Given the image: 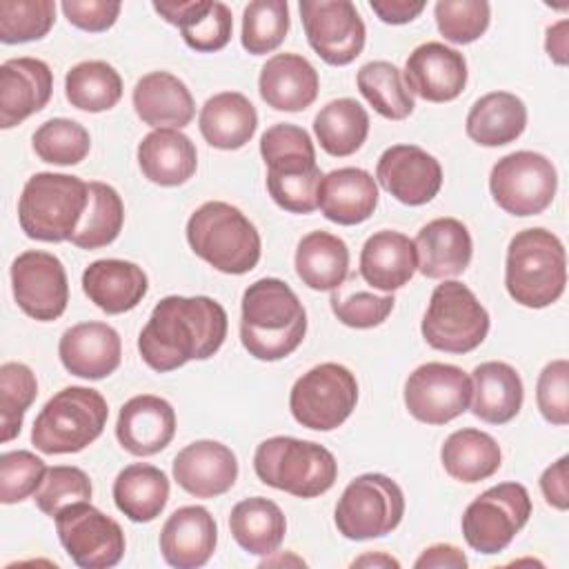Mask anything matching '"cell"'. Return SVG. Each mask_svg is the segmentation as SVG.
I'll return each instance as SVG.
<instances>
[{
	"mask_svg": "<svg viewBox=\"0 0 569 569\" xmlns=\"http://www.w3.org/2000/svg\"><path fill=\"white\" fill-rule=\"evenodd\" d=\"M64 96L80 111H109L122 98V78L104 60H84L67 71Z\"/></svg>",
	"mask_w": 569,
	"mask_h": 569,
	"instance_id": "obj_40",
	"label": "cell"
},
{
	"mask_svg": "<svg viewBox=\"0 0 569 569\" xmlns=\"http://www.w3.org/2000/svg\"><path fill=\"white\" fill-rule=\"evenodd\" d=\"M405 82L411 96L427 102L456 100L467 87V60L442 42L418 44L405 62Z\"/></svg>",
	"mask_w": 569,
	"mask_h": 569,
	"instance_id": "obj_18",
	"label": "cell"
},
{
	"mask_svg": "<svg viewBox=\"0 0 569 569\" xmlns=\"http://www.w3.org/2000/svg\"><path fill=\"white\" fill-rule=\"evenodd\" d=\"M31 147L42 162L69 167L89 156L91 138L80 122L69 118H51L33 131Z\"/></svg>",
	"mask_w": 569,
	"mask_h": 569,
	"instance_id": "obj_45",
	"label": "cell"
},
{
	"mask_svg": "<svg viewBox=\"0 0 569 569\" xmlns=\"http://www.w3.org/2000/svg\"><path fill=\"white\" fill-rule=\"evenodd\" d=\"M218 527L209 509L187 505L176 509L160 531V551L167 565L176 569H198L216 551Z\"/></svg>",
	"mask_w": 569,
	"mask_h": 569,
	"instance_id": "obj_23",
	"label": "cell"
},
{
	"mask_svg": "<svg viewBox=\"0 0 569 569\" xmlns=\"http://www.w3.org/2000/svg\"><path fill=\"white\" fill-rule=\"evenodd\" d=\"M376 180L398 202L420 207L438 196L442 167L431 153L416 144H393L378 158Z\"/></svg>",
	"mask_w": 569,
	"mask_h": 569,
	"instance_id": "obj_17",
	"label": "cell"
},
{
	"mask_svg": "<svg viewBox=\"0 0 569 569\" xmlns=\"http://www.w3.org/2000/svg\"><path fill=\"white\" fill-rule=\"evenodd\" d=\"M322 171L311 167L293 173H267V191L271 200L289 213H311L318 209V189Z\"/></svg>",
	"mask_w": 569,
	"mask_h": 569,
	"instance_id": "obj_52",
	"label": "cell"
},
{
	"mask_svg": "<svg viewBox=\"0 0 569 569\" xmlns=\"http://www.w3.org/2000/svg\"><path fill=\"white\" fill-rule=\"evenodd\" d=\"M198 127L207 144L222 151H233L253 138L258 129V113L249 98L240 91H222L202 104Z\"/></svg>",
	"mask_w": 569,
	"mask_h": 569,
	"instance_id": "obj_33",
	"label": "cell"
},
{
	"mask_svg": "<svg viewBox=\"0 0 569 569\" xmlns=\"http://www.w3.org/2000/svg\"><path fill=\"white\" fill-rule=\"evenodd\" d=\"M187 242L198 258L229 276L249 273L262 251L253 222L222 200H209L189 216Z\"/></svg>",
	"mask_w": 569,
	"mask_h": 569,
	"instance_id": "obj_4",
	"label": "cell"
},
{
	"mask_svg": "<svg viewBox=\"0 0 569 569\" xmlns=\"http://www.w3.org/2000/svg\"><path fill=\"white\" fill-rule=\"evenodd\" d=\"M38 396L36 373L22 362H4L0 367V440H13L20 429L27 409Z\"/></svg>",
	"mask_w": 569,
	"mask_h": 569,
	"instance_id": "obj_46",
	"label": "cell"
},
{
	"mask_svg": "<svg viewBox=\"0 0 569 569\" xmlns=\"http://www.w3.org/2000/svg\"><path fill=\"white\" fill-rule=\"evenodd\" d=\"M351 567H380V569H387V567H400V562L396 560V558H391V556H387V553H382V551H376V553H365V556H360V558H356L353 562H351Z\"/></svg>",
	"mask_w": 569,
	"mask_h": 569,
	"instance_id": "obj_59",
	"label": "cell"
},
{
	"mask_svg": "<svg viewBox=\"0 0 569 569\" xmlns=\"http://www.w3.org/2000/svg\"><path fill=\"white\" fill-rule=\"evenodd\" d=\"M224 307L209 296L162 298L138 336L144 365L158 373L173 371L189 360L211 358L227 338Z\"/></svg>",
	"mask_w": 569,
	"mask_h": 569,
	"instance_id": "obj_1",
	"label": "cell"
},
{
	"mask_svg": "<svg viewBox=\"0 0 569 569\" xmlns=\"http://www.w3.org/2000/svg\"><path fill=\"white\" fill-rule=\"evenodd\" d=\"M420 331L431 349L469 353L485 342L489 333V313L467 284L445 280L429 298Z\"/></svg>",
	"mask_w": 569,
	"mask_h": 569,
	"instance_id": "obj_8",
	"label": "cell"
},
{
	"mask_svg": "<svg viewBox=\"0 0 569 569\" xmlns=\"http://www.w3.org/2000/svg\"><path fill=\"white\" fill-rule=\"evenodd\" d=\"M58 356L69 373L84 380H102L120 367L122 342L107 322H80L60 336Z\"/></svg>",
	"mask_w": 569,
	"mask_h": 569,
	"instance_id": "obj_20",
	"label": "cell"
},
{
	"mask_svg": "<svg viewBox=\"0 0 569 569\" xmlns=\"http://www.w3.org/2000/svg\"><path fill=\"white\" fill-rule=\"evenodd\" d=\"M558 173L553 162L538 151H513L502 156L489 173L493 202L518 218L542 213L556 196Z\"/></svg>",
	"mask_w": 569,
	"mask_h": 569,
	"instance_id": "obj_12",
	"label": "cell"
},
{
	"mask_svg": "<svg viewBox=\"0 0 569 569\" xmlns=\"http://www.w3.org/2000/svg\"><path fill=\"white\" fill-rule=\"evenodd\" d=\"M358 89L365 100L387 120H405L413 111V96L402 71L387 60H371L358 69Z\"/></svg>",
	"mask_w": 569,
	"mask_h": 569,
	"instance_id": "obj_42",
	"label": "cell"
},
{
	"mask_svg": "<svg viewBox=\"0 0 569 569\" xmlns=\"http://www.w3.org/2000/svg\"><path fill=\"white\" fill-rule=\"evenodd\" d=\"M176 436L173 407L153 393H140L129 398L116 422V438L131 456L160 453Z\"/></svg>",
	"mask_w": 569,
	"mask_h": 569,
	"instance_id": "obj_22",
	"label": "cell"
},
{
	"mask_svg": "<svg viewBox=\"0 0 569 569\" xmlns=\"http://www.w3.org/2000/svg\"><path fill=\"white\" fill-rule=\"evenodd\" d=\"M124 224V204L120 193L100 180L89 182V202L84 216L71 236L78 249H100L111 244Z\"/></svg>",
	"mask_w": 569,
	"mask_h": 569,
	"instance_id": "obj_41",
	"label": "cell"
},
{
	"mask_svg": "<svg viewBox=\"0 0 569 569\" xmlns=\"http://www.w3.org/2000/svg\"><path fill=\"white\" fill-rule=\"evenodd\" d=\"M331 311L333 316L351 327V329H371L387 320V316L393 311V293L376 296L373 291L353 289L349 284H340L331 291Z\"/></svg>",
	"mask_w": 569,
	"mask_h": 569,
	"instance_id": "obj_49",
	"label": "cell"
},
{
	"mask_svg": "<svg viewBox=\"0 0 569 569\" xmlns=\"http://www.w3.org/2000/svg\"><path fill=\"white\" fill-rule=\"evenodd\" d=\"M418 271L425 278L440 280L460 276L473 253V242L469 229L456 218H436L427 222L416 240Z\"/></svg>",
	"mask_w": 569,
	"mask_h": 569,
	"instance_id": "obj_26",
	"label": "cell"
},
{
	"mask_svg": "<svg viewBox=\"0 0 569 569\" xmlns=\"http://www.w3.org/2000/svg\"><path fill=\"white\" fill-rule=\"evenodd\" d=\"M153 9L173 27L180 29L189 49L213 53L227 47L233 31V16L218 0H162Z\"/></svg>",
	"mask_w": 569,
	"mask_h": 569,
	"instance_id": "obj_24",
	"label": "cell"
},
{
	"mask_svg": "<svg viewBox=\"0 0 569 569\" xmlns=\"http://www.w3.org/2000/svg\"><path fill=\"white\" fill-rule=\"evenodd\" d=\"M169 500V478L162 469L133 462L113 480V502L131 522L156 520Z\"/></svg>",
	"mask_w": 569,
	"mask_h": 569,
	"instance_id": "obj_37",
	"label": "cell"
},
{
	"mask_svg": "<svg viewBox=\"0 0 569 569\" xmlns=\"http://www.w3.org/2000/svg\"><path fill=\"white\" fill-rule=\"evenodd\" d=\"M471 376L449 362H425L405 382V407L425 425H447L471 405Z\"/></svg>",
	"mask_w": 569,
	"mask_h": 569,
	"instance_id": "obj_14",
	"label": "cell"
},
{
	"mask_svg": "<svg viewBox=\"0 0 569 569\" xmlns=\"http://www.w3.org/2000/svg\"><path fill=\"white\" fill-rule=\"evenodd\" d=\"M107 418L109 405L98 389L64 387L36 416L31 445L49 456L78 453L102 433Z\"/></svg>",
	"mask_w": 569,
	"mask_h": 569,
	"instance_id": "obj_7",
	"label": "cell"
},
{
	"mask_svg": "<svg viewBox=\"0 0 569 569\" xmlns=\"http://www.w3.org/2000/svg\"><path fill=\"white\" fill-rule=\"evenodd\" d=\"M313 133L329 156L347 158L365 144L369 136V113L353 98L331 100L316 113Z\"/></svg>",
	"mask_w": 569,
	"mask_h": 569,
	"instance_id": "obj_39",
	"label": "cell"
},
{
	"mask_svg": "<svg viewBox=\"0 0 569 569\" xmlns=\"http://www.w3.org/2000/svg\"><path fill=\"white\" fill-rule=\"evenodd\" d=\"M56 20L53 0H2L0 2V40L20 44L44 38Z\"/></svg>",
	"mask_w": 569,
	"mask_h": 569,
	"instance_id": "obj_47",
	"label": "cell"
},
{
	"mask_svg": "<svg viewBox=\"0 0 569 569\" xmlns=\"http://www.w3.org/2000/svg\"><path fill=\"white\" fill-rule=\"evenodd\" d=\"M33 500L44 516L56 518L69 505L91 500V480L80 467L56 465L47 469V476Z\"/></svg>",
	"mask_w": 569,
	"mask_h": 569,
	"instance_id": "obj_50",
	"label": "cell"
},
{
	"mask_svg": "<svg viewBox=\"0 0 569 569\" xmlns=\"http://www.w3.org/2000/svg\"><path fill=\"white\" fill-rule=\"evenodd\" d=\"M378 207V184L360 167L333 169L320 180L318 209L336 224L351 227L371 218Z\"/></svg>",
	"mask_w": 569,
	"mask_h": 569,
	"instance_id": "obj_25",
	"label": "cell"
},
{
	"mask_svg": "<svg viewBox=\"0 0 569 569\" xmlns=\"http://www.w3.org/2000/svg\"><path fill=\"white\" fill-rule=\"evenodd\" d=\"M133 109L153 129H182L196 116L193 96L187 84L169 71H151L133 87Z\"/></svg>",
	"mask_w": 569,
	"mask_h": 569,
	"instance_id": "obj_29",
	"label": "cell"
},
{
	"mask_svg": "<svg viewBox=\"0 0 569 569\" xmlns=\"http://www.w3.org/2000/svg\"><path fill=\"white\" fill-rule=\"evenodd\" d=\"M405 516V496L385 473L353 478L336 502L333 520L347 540H371L391 533Z\"/></svg>",
	"mask_w": 569,
	"mask_h": 569,
	"instance_id": "obj_9",
	"label": "cell"
},
{
	"mask_svg": "<svg viewBox=\"0 0 569 569\" xmlns=\"http://www.w3.org/2000/svg\"><path fill=\"white\" fill-rule=\"evenodd\" d=\"M467 565V556L456 545L447 542L427 547L413 562L416 569H465Z\"/></svg>",
	"mask_w": 569,
	"mask_h": 569,
	"instance_id": "obj_56",
	"label": "cell"
},
{
	"mask_svg": "<svg viewBox=\"0 0 569 569\" xmlns=\"http://www.w3.org/2000/svg\"><path fill=\"white\" fill-rule=\"evenodd\" d=\"M53 73L40 58H9L0 64V127L11 129L51 100Z\"/></svg>",
	"mask_w": 569,
	"mask_h": 569,
	"instance_id": "obj_19",
	"label": "cell"
},
{
	"mask_svg": "<svg viewBox=\"0 0 569 569\" xmlns=\"http://www.w3.org/2000/svg\"><path fill=\"white\" fill-rule=\"evenodd\" d=\"M433 16L445 40L453 44H469L487 31L491 7L485 0H438Z\"/></svg>",
	"mask_w": 569,
	"mask_h": 569,
	"instance_id": "obj_48",
	"label": "cell"
},
{
	"mask_svg": "<svg viewBox=\"0 0 569 569\" xmlns=\"http://www.w3.org/2000/svg\"><path fill=\"white\" fill-rule=\"evenodd\" d=\"M122 4L120 2H109V0H64L62 11L64 18L89 33H100L107 31L116 24L120 16Z\"/></svg>",
	"mask_w": 569,
	"mask_h": 569,
	"instance_id": "obj_54",
	"label": "cell"
},
{
	"mask_svg": "<svg viewBox=\"0 0 569 569\" xmlns=\"http://www.w3.org/2000/svg\"><path fill=\"white\" fill-rule=\"evenodd\" d=\"M253 471L260 482L278 491L296 498H318L333 487L338 462L333 453L318 442L273 436L258 445Z\"/></svg>",
	"mask_w": 569,
	"mask_h": 569,
	"instance_id": "obj_6",
	"label": "cell"
},
{
	"mask_svg": "<svg viewBox=\"0 0 569 569\" xmlns=\"http://www.w3.org/2000/svg\"><path fill=\"white\" fill-rule=\"evenodd\" d=\"M527 127L525 102L509 91H491L478 98L467 113V136L480 147H505Z\"/></svg>",
	"mask_w": 569,
	"mask_h": 569,
	"instance_id": "obj_34",
	"label": "cell"
},
{
	"mask_svg": "<svg viewBox=\"0 0 569 569\" xmlns=\"http://www.w3.org/2000/svg\"><path fill=\"white\" fill-rule=\"evenodd\" d=\"M471 413L489 425L513 420L522 407L525 389L520 373L500 360L480 362L471 371Z\"/></svg>",
	"mask_w": 569,
	"mask_h": 569,
	"instance_id": "obj_32",
	"label": "cell"
},
{
	"mask_svg": "<svg viewBox=\"0 0 569 569\" xmlns=\"http://www.w3.org/2000/svg\"><path fill=\"white\" fill-rule=\"evenodd\" d=\"M369 7L387 24H407L422 13L425 2L422 0H371Z\"/></svg>",
	"mask_w": 569,
	"mask_h": 569,
	"instance_id": "obj_57",
	"label": "cell"
},
{
	"mask_svg": "<svg viewBox=\"0 0 569 569\" xmlns=\"http://www.w3.org/2000/svg\"><path fill=\"white\" fill-rule=\"evenodd\" d=\"M418 271L416 244L409 236L391 229L376 231L360 251V276L378 291L391 293L405 287Z\"/></svg>",
	"mask_w": 569,
	"mask_h": 569,
	"instance_id": "obj_30",
	"label": "cell"
},
{
	"mask_svg": "<svg viewBox=\"0 0 569 569\" xmlns=\"http://www.w3.org/2000/svg\"><path fill=\"white\" fill-rule=\"evenodd\" d=\"M567 284V253L556 233L542 227L518 231L507 247L505 287L529 309L553 305Z\"/></svg>",
	"mask_w": 569,
	"mask_h": 569,
	"instance_id": "obj_3",
	"label": "cell"
},
{
	"mask_svg": "<svg viewBox=\"0 0 569 569\" xmlns=\"http://www.w3.org/2000/svg\"><path fill=\"white\" fill-rule=\"evenodd\" d=\"M11 289L16 305L33 320H58L69 302L64 264L49 251H22L11 262Z\"/></svg>",
	"mask_w": 569,
	"mask_h": 569,
	"instance_id": "obj_16",
	"label": "cell"
},
{
	"mask_svg": "<svg viewBox=\"0 0 569 569\" xmlns=\"http://www.w3.org/2000/svg\"><path fill=\"white\" fill-rule=\"evenodd\" d=\"M307 333V311L280 278H260L242 293L240 342L256 360L291 356Z\"/></svg>",
	"mask_w": 569,
	"mask_h": 569,
	"instance_id": "obj_2",
	"label": "cell"
},
{
	"mask_svg": "<svg viewBox=\"0 0 569 569\" xmlns=\"http://www.w3.org/2000/svg\"><path fill=\"white\" fill-rule=\"evenodd\" d=\"M531 498L520 482H500L473 498L462 513V536L467 545L485 556L511 545L516 533L529 522Z\"/></svg>",
	"mask_w": 569,
	"mask_h": 569,
	"instance_id": "obj_11",
	"label": "cell"
},
{
	"mask_svg": "<svg viewBox=\"0 0 569 569\" xmlns=\"http://www.w3.org/2000/svg\"><path fill=\"white\" fill-rule=\"evenodd\" d=\"M173 480L196 498L222 496L238 480V458L218 440H196L176 453Z\"/></svg>",
	"mask_w": 569,
	"mask_h": 569,
	"instance_id": "obj_21",
	"label": "cell"
},
{
	"mask_svg": "<svg viewBox=\"0 0 569 569\" xmlns=\"http://www.w3.org/2000/svg\"><path fill=\"white\" fill-rule=\"evenodd\" d=\"M260 156L267 164V173H289L316 167L311 136L302 127L289 122H278L262 133Z\"/></svg>",
	"mask_w": 569,
	"mask_h": 569,
	"instance_id": "obj_43",
	"label": "cell"
},
{
	"mask_svg": "<svg viewBox=\"0 0 569 569\" xmlns=\"http://www.w3.org/2000/svg\"><path fill=\"white\" fill-rule=\"evenodd\" d=\"M296 273L313 291H333L349 276L347 242L329 231H311L296 249Z\"/></svg>",
	"mask_w": 569,
	"mask_h": 569,
	"instance_id": "obj_35",
	"label": "cell"
},
{
	"mask_svg": "<svg viewBox=\"0 0 569 569\" xmlns=\"http://www.w3.org/2000/svg\"><path fill=\"white\" fill-rule=\"evenodd\" d=\"M567 462L569 458L562 456L551 462L540 476V491L545 502L558 511H567L569 507V485H567Z\"/></svg>",
	"mask_w": 569,
	"mask_h": 569,
	"instance_id": "obj_55",
	"label": "cell"
},
{
	"mask_svg": "<svg viewBox=\"0 0 569 569\" xmlns=\"http://www.w3.org/2000/svg\"><path fill=\"white\" fill-rule=\"evenodd\" d=\"M149 280L142 267L129 260L104 258L91 262L82 273L84 296L104 313L118 316L136 309L147 296Z\"/></svg>",
	"mask_w": 569,
	"mask_h": 569,
	"instance_id": "obj_28",
	"label": "cell"
},
{
	"mask_svg": "<svg viewBox=\"0 0 569 569\" xmlns=\"http://www.w3.org/2000/svg\"><path fill=\"white\" fill-rule=\"evenodd\" d=\"M536 402L547 422L558 427L569 422V362L565 358L551 360L540 371Z\"/></svg>",
	"mask_w": 569,
	"mask_h": 569,
	"instance_id": "obj_53",
	"label": "cell"
},
{
	"mask_svg": "<svg viewBox=\"0 0 569 569\" xmlns=\"http://www.w3.org/2000/svg\"><path fill=\"white\" fill-rule=\"evenodd\" d=\"M138 164L160 187L184 184L198 169V151L180 129H153L138 144Z\"/></svg>",
	"mask_w": 569,
	"mask_h": 569,
	"instance_id": "obj_31",
	"label": "cell"
},
{
	"mask_svg": "<svg viewBox=\"0 0 569 569\" xmlns=\"http://www.w3.org/2000/svg\"><path fill=\"white\" fill-rule=\"evenodd\" d=\"M89 202V182L69 173H33L18 200V222L27 238L64 242L76 233Z\"/></svg>",
	"mask_w": 569,
	"mask_h": 569,
	"instance_id": "obj_5",
	"label": "cell"
},
{
	"mask_svg": "<svg viewBox=\"0 0 569 569\" xmlns=\"http://www.w3.org/2000/svg\"><path fill=\"white\" fill-rule=\"evenodd\" d=\"M300 18L309 47L331 67L353 62L362 49L367 29L349 0H300Z\"/></svg>",
	"mask_w": 569,
	"mask_h": 569,
	"instance_id": "obj_15",
	"label": "cell"
},
{
	"mask_svg": "<svg viewBox=\"0 0 569 569\" xmlns=\"http://www.w3.org/2000/svg\"><path fill=\"white\" fill-rule=\"evenodd\" d=\"M289 31L287 0H253L242 11L240 42L251 56L276 51Z\"/></svg>",
	"mask_w": 569,
	"mask_h": 569,
	"instance_id": "obj_44",
	"label": "cell"
},
{
	"mask_svg": "<svg viewBox=\"0 0 569 569\" xmlns=\"http://www.w3.org/2000/svg\"><path fill=\"white\" fill-rule=\"evenodd\" d=\"M440 462L453 480L473 485L491 478L500 469L502 451L487 431L465 427L442 442Z\"/></svg>",
	"mask_w": 569,
	"mask_h": 569,
	"instance_id": "obj_36",
	"label": "cell"
},
{
	"mask_svg": "<svg viewBox=\"0 0 569 569\" xmlns=\"http://www.w3.org/2000/svg\"><path fill=\"white\" fill-rule=\"evenodd\" d=\"M567 31H569V22L560 20V22L547 27V38H545V49H547L549 58L560 67L567 64V51H569Z\"/></svg>",
	"mask_w": 569,
	"mask_h": 569,
	"instance_id": "obj_58",
	"label": "cell"
},
{
	"mask_svg": "<svg viewBox=\"0 0 569 569\" xmlns=\"http://www.w3.org/2000/svg\"><path fill=\"white\" fill-rule=\"evenodd\" d=\"M47 476V465L42 458L27 449L7 451L0 458V500L4 505H16L36 496Z\"/></svg>",
	"mask_w": 569,
	"mask_h": 569,
	"instance_id": "obj_51",
	"label": "cell"
},
{
	"mask_svg": "<svg viewBox=\"0 0 569 569\" xmlns=\"http://www.w3.org/2000/svg\"><path fill=\"white\" fill-rule=\"evenodd\" d=\"M358 380L338 362H322L302 373L289 393V409L298 425L313 431L338 429L356 409Z\"/></svg>",
	"mask_w": 569,
	"mask_h": 569,
	"instance_id": "obj_10",
	"label": "cell"
},
{
	"mask_svg": "<svg viewBox=\"0 0 569 569\" xmlns=\"http://www.w3.org/2000/svg\"><path fill=\"white\" fill-rule=\"evenodd\" d=\"M233 540L251 556H271L282 545L287 520L282 509L264 498L253 496L233 505L229 516Z\"/></svg>",
	"mask_w": 569,
	"mask_h": 569,
	"instance_id": "obj_38",
	"label": "cell"
},
{
	"mask_svg": "<svg viewBox=\"0 0 569 569\" xmlns=\"http://www.w3.org/2000/svg\"><path fill=\"white\" fill-rule=\"evenodd\" d=\"M320 78L300 53H276L260 69V98L276 111H302L318 98Z\"/></svg>",
	"mask_w": 569,
	"mask_h": 569,
	"instance_id": "obj_27",
	"label": "cell"
},
{
	"mask_svg": "<svg viewBox=\"0 0 569 569\" xmlns=\"http://www.w3.org/2000/svg\"><path fill=\"white\" fill-rule=\"evenodd\" d=\"M56 531L67 556L82 569H109L124 556L122 527L89 500L64 507L56 518Z\"/></svg>",
	"mask_w": 569,
	"mask_h": 569,
	"instance_id": "obj_13",
	"label": "cell"
}]
</instances>
